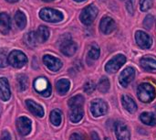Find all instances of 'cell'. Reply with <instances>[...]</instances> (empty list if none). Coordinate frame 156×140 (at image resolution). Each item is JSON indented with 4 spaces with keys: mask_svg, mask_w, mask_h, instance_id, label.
<instances>
[{
    "mask_svg": "<svg viewBox=\"0 0 156 140\" xmlns=\"http://www.w3.org/2000/svg\"><path fill=\"white\" fill-rule=\"evenodd\" d=\"M137 94H138L139 99L144 103H150L154 101V99L156 96L155 88L152 84L147 83H144L139 85Z\"/></svg>",
    "mask_w": 156,
    "mask_h": 140,
    "instance_id": "1",
    "label": "cell"
},
{
    "mask_svg": "<svg viewBox=\"0 0 156 140\" xmlns=\"http://www.w3.org/2000/svg\"><path fill=\"white\" fill-rule=\"evenodd\" d=\"M39 17L46 22L50 23H57L63 20L64 16L63 14L56 9L53 8H43L39 12Z\"/></svg>",
    "mask_w": 156,
    "mask_h": 140,
    "instance_id": "2",
    "label": "cell"
},
{
    "mask_svg": "<svg viewBox=\"0 0 156 140\" xmlns=\"http://www.w3.org/2000/svg\"><path fill=\"white\" fill-rule=\"evenodd\" d=\"M98 12H99L98 8L94 5H90V6H86L81 11L80 16V19L84 25L90 26V24H92V22L96 18Z\"/></svg>",
    "mask_w": 156,
    "mask_h": 140,
    "instance_id": "3",
    "label": "cell"
},
{
    "mask_svg": "<svg viewBox=\"0 0 156 140\" xmlns=\"http://www.w3.org/2000/svg\"><path fill=\"white\" fill-rule=\"evenodd\" d=\"M59 48L61 52L66 56H73L77 51V44L70 39L69 36H64L59 42Z\"/></svg>",
    "mask_w": 156,
    "mask_h": 140,
    "instance_id": "4",
    "label": "cell"
},
{
    "mask_svg": "<svg viewBox=\"0 0 156 140\" xmlns=\"http://www.w3.org/2000/svg\"><path fill=\"white\" fill-rule=\"evenodd\" d=\"M27 62V56L19 50H13L8 55V63L14 68H22Z\"/></svg>",
    "mask_w": 156,
    "mask_h": 140,
    "instance_id": "5",
    "label": "cell"
},
{
    "mask_svg": "<svg viewBox=\"0 0 156 140\" xmlns=\"http://www.w3.org/2000/svg\"><path fill=\"white\" fill-rule=\"evenodd\" d=\"M125 61H126V57L124 55L122 54L116 55L107 62V64L105 65V70L109 73L116 72L121 69V67L125 63Z\"/></svg>",
    "mask_w": 156,
    "mask_h": 140,
    "instance_id": "6",
    "label": "cell"
},
{
    "mask_svg": "<svg viewBox=\"0 0 156 140\" xmlns=\"http://www.w3.org/2000/svg\"><path fill=\"white\" fill-rule=\"evenodd\" d=\"M34 88L42 96L48 97L51 94V86L46 78L40 77V78H37V80H35Z\"/></svg>",
    "mask_w": 156,
    "mask_h": 140,
    "instance_id": "7",
    "label": "cell"
},
{
    "mask_svg": "<svg viewBox=\"0 0 156 140\" xmlns=\"http://www.w3.org/2000/svg\"><path fill=\"white\" fill-rule=\"evenodd\" d=\"M108 111V105L100 99L94 100L90 104V112L93 116L99 117L101 116H104Z\"/></svg>",
    "mask_w": 156,
    "mask_h": 140,
    "instance_id": "8",
    "label": "cell"
},
{
    "mask_svg": "<svg viewBox=\"0 0 156 140\" xmlns=\"http://www.w3.org/2000/svg\"><path fill=\"white\" fill-rule=\"evenodd\" d=\"M135 40L142 49H150L153 45V39L147 33L141 30L136 31Z\"/></svg>",
    "mask_w": 156,
    "mask_h": 140,
    "instance_id": "9",
    "label": "cell"
},
{
    "mask_svg": "<svg viewBox=\"0 0 156 140\" xmlns=\"http://www.w3.org/2000/svg\"><path fill=\"white\" fill-rule=\"evenodd\" d=\"M135 77V70L132 67H128L123 70L119 77V83L122 86L127 87Z\"/></svg>",
    "mask_w": 156,
    "mask_h": 140,
    "instance_id": "10",
    "label": "cell"
},
{
    "mask_svg": "<svg viewBox=\"0 0 156 140\" xmlns=\"http://www.w3.org/2000/svg\"><path fill=\"white\" fill-rule=\"evenodd\" d=\"M43 62L47 66V68L51 72H58L62 67L61 61L50 55H45L43 57Z\"/></svg>",
    "mask_w": 156,
    "mask_h": 140,
    "instance_id": "11",
    "label": "cell"
},
{
    "mask_svg": "<svg viewBox=\"0 0 156 140\" xmlns=\"http://www.w3.org/2000/svg\"><path fill=\"white\" fill-rule=\"evenodd\" d=\"M17 131L21 136H27L31 131V121L27 117L21 116L16 121Z\"/></svg>",
    "mask_w": 156,
    "mask_h": 140,
    "instance_id": "12",
    "label": "cell"
},
{
    "mask_svg": "<svg viewBox=\"0 0 156 140\" xmlns=\"http://www.w3.org/2000/svg\"><path fill=\"white\" fill-rule=\"evenodd\" d=\"M115 28H116V24L113 18L110 17H104L101 18V23H100V28L103 34H106V35L111 34L115 29Z\"/></svg>",
    "mask_w": 156,
    "mask_h": 140,
    "instance_id": "13",
    "label": "cell"
},
{
    "mask_svg": "<svg viewBox=\"0 0 156 140\" xmlns=\"http://www.w3.org/2000/svg\"><path fill=\"white\" fill-rule=\"evenodd\" d=\"M118 140H130V131L127 126L122 122H117L114 126Z\"/></svg>",
    "mask_w": 156,
    "mask_h": 140,
    "instance_id": "14",
    "label": "cell"
},
{
    "mask_svg": "<svg viewBox=\"0 0 156 140\" xmlns=\"http://www.w3.org/2000/svg\"><path fill=\"white\" fill-rule=\"evenodd\" d=\"M10 88L6 78H0V99L2 101H7L10 98Z\"/></svg>",
    "mask_w": 156,
    "mask_h": 140,
    "instance_id": "15",
    "label": "cell"
},
{
    "mask_svg": "<svg viewBox=\"0 0 156 140\" xmlns=\"http://www.w3.org/2000/svg\"><path fill=\"white\" fill-rule=\"evenodd\" d=\"M11 28L10 17L6 13H0V32L6 35Z\"/></svg>",
    "mask_w": 156,
    "mask_h": 140,
    "instance_id": "16",
    "label": "cell"
},
{
    "mask_svg": "<svg viewBox=\"0 0 156 140\" xmlns=\"http://www.w3.org/2000/svg\"><path fill=\"white\" fill-rule=\"evenodd\" d=\"M26 105H27L28 110H29L33 115H35L36 116H38V117L44 116V109H43L42 106L39 105L38 104L35 103V102L32 101V100H27V101H26Z\"/></svg>",
    "mask_w": 156,
    "mask_h": 140,
    "instance_id": "17",
    "label": "cell"
},
{
    "mask_svg": "<svg viewBox=\"0 0 156 140\" xmlns=\"http://www.w3.org/2000/svg\"><path fill=\"white\" fill-rule=\"evenodd\" d=\"M141 66L148 72L156 71V59L153 57H144L140 60Z\"/></svg>",
    "mask_w": 156,
    "mask_h": 140,
    "instance_id": "18",
    "label": "cell"
},
{
    "mask_svg": "<svg viewBox=\"0 0 156 140\" xmlns=\"http://www.w3.org/2000/svg\"><path fill=\"white\" fill-rule=\"evenodd\" d=\"M122 105L125 108V110H127L128 112H130L132 114L136 112L137 105H136L135 102L133 101V99L131 98L129 95H123L122 99Z\"/></svg>",
    "mask_w": 156,
    "mask_h": 140,
    "instance_id": "19",
    "label": "cell"
},
{
    "mask_svg": "<svg viewBox=\"0 0 156 140\" xmlns=\"http://www.w3.org/2000/svg\"><path fill=\"white\" fill-rule=\"evenodd\" d=\"M84 112H83V107H75V108H70V113H69V119L73 123H78L80 122L82 117H83Z\"/></svg>",
    "mask_w": 156,
    "mask_h": 140,
    "instance_id": "20",
    "label": "cell"
},
{
    "mask_svg": "<svg viewBox=\"0 0 156 140\" xmlns=\"http://www.w3.org/2000/svg\"><path fill=\"white\" fill-rule=\"evenodd\" d=\"M69 87H70V83L68 79H60L56 83L57 92L61 95L67 94L68 91L69 90Z\"/></svg>",
    "mask_w": 156,
    "mask_h": 140,
    "instance_id": "21",
    "label": "cell"
},
{
    "mask_svg": "<svg viewBox=\"0 0 156 140\" xmlns=\"http://www.w3.org/2000/svg\"><path fill=\"white\" fill-rule=\"evenodd\" d=\"M24 41L28 47H31V48L36 47L38 43V39H37L36 31H31L29 33H27L24 37Z\"/></svg>",
    "mask_w": 156,
    "mask_h": 140,
    "instance_id": "22",
    "label": "cell"
},
{
    "mask_svg": "<svg viewBox=\"0 0 156 140\" xmlns=\"http://www.w3.org/2000/svg\"><path fill=\"white\" fill-rule=\"evenodd\" d=\"M36 33H37V37L39 43H43V42L47 41V39L49 37V30L45 26H39V28H37Z\"/></svg>",
    "mask_w": 156,
    "mask_h": 140,
    "instance_id": "23",
    "label": "cell"
},
{
    "mask_svg": "<svg viewBox=\"0 0 156 140\" xmlns=\"http://www.w3.org/2000/svg\"><path fill=\"white\" fill-rule=\"evenodd\" d=\"M140 119L141 121L147 125V126H155L156 125V117L152 113H147V112H144L143 113L141 116H140Z\"/></svg>",
    "mask_w": 156,
    "mask_h": 140,
    "instance_id": "24",
    "label": "cell"
},
{
    "mask_svg": "<svg viewBox=\"0 0 156 140\" xmlns=\"http://www.w3.org/2000/svg\"><path fill=\"white\" fill-rule=\"evenodd\" d=\"M15 21L17 25V27L20 29H24L26 28L27 25V17L26 15L21 12V11H16V13L15 14Z\"/></svg>",
    "mask_w": 156,
    "mask_h": 140,
    "instance_id": "25",
    "label": "cell"
},
{
    "mask_svg": "<svg viewBox=\"0 0 156 140\" xmlns=\"http://www.w3.org/2000/svg\"><path fill=\"white\" fill-rule=\"evenodd\" d=\"M84 105V98L82 95H75L69 100V108L75 107H83Z\"/></svg>",
    "mask_w": 156,
    "mask_h": 140,
    "instance_id": "26",
    "label": "cell"
},
{
    "mask_svg": "<svg viewBox=\"0 0 156 140\" xmlns=\"http://www.w3.org/2000/svg\"><path fill=\"white\" fill-rule=\"evenodd\" d=\"M17 84H18V88L20 91H25L27 89L28 86V80H27V76L25 74H18L17 77Z\"/></svg>",
    "mask_w": 156,
    "mask_h": 140,
    "instance_id": "27",
    "label": "cell"
},
{
    "mask_svg": "<svg viewBox=\"0 0 156 140\" xmlns=\"http://www.w3.org/2000/svg\"><path fill=\"white\" fill-rule=\"evenodd\" d=\"M61 120H62V117H61L60 111H58V110H53L51 112V114H50V121H51V123L54 126L58 127L61 124Z\"/></svg>",
    "mask_w": 156,
    "mask_h": 140,
    "instance_id": "28",
    "label": "cell"
},
{
    "mask_svg": "<svg viewBox=\"0 0 156 140\" xmlns=\"http://www.w3.org/2000/svg\"><path fill=\"white\" fill-rule=\"evenodd\" d=\"M98 89L102 94H105V93H107L109 91V89H110V82H109V79L107 77H102L100 80L99 84H98Z\"/></svg>",
    "mask_w": 156,
    "mask_h": 140,
    "instance_id": "29",
    "label": "cell"
},
{
    "mask_svg": "<svg viewBox=\"0 0 156 140\" xmlns=\"http://www.w3.org/2000/svg\"><path fill=\"white\" fill-rule=\"evenodd\" d=\"M100 57V49L96 46H91L89 52H88V58L91 61H96Z\"/></svg>",
    "mask_w": 156,
    "mask_h": 140,
    "instance_id": "30",
    "label": "cell"
},
{
    "mask_svg": "<svg viewBox=\"0 0 156 140\" xmlns=\"http://www.w3.org/2000/svg\"><path fill=\"white\" fill-rule=\"evenodd\" d=\"M8 64V56L5 49L0 50V68H5Z\"/></svg>",
    "mask_w": 156,
    "mask_h": 140,
    "instance_id": "31",
    "label": "cell"
},
{
    "mask_svg": "<svg viewBox=\"0 0 156 140\" xmlns=\"http://www.w3.org/2000/svg\"><path fill=\"white\" fill-rule=\"evenodd\" d=\"M154 24V17L152 15H148L144 20V26L146 29H151Z\"/></svg>",
    "mask_w": 156,
    "mask_h": 140,
    "instance_id": "32",
    "label": "cell"
},
{
    "mask_svg": "<svg viewBox=\"0 0 156 140\" xmlns=\"http://www.w3.org/2000/svg\"><path fill=\"white\" fill-rule=\"evenodd\" d=\"M153 0H141L140 1V8L142 11H147L153 6Z\"/></svg>",
    "mask_w": 156,
    "mask_h": 140,
    "instance_id": "33",
    "label": "cell"
},
{
    "mask_svg": "<svg viewBox=\"0 0 156 140\" xmlns=\"http://www.w3.org/2000/svg\"><path fill=\"white\" fill-rule=\"evenodd\" d=\"M95 87H96V85H95V83L92 81H88L84 84V91H85V93L90 94L95 90Z\"/></svg>",
    "mask_w": 156,
    "mask_h": 140,
    "instance_id": "34",
    "label": "cell"
},
{
    "mask_svg": "<svg viewBox=\"0 0 156 140\" xmlns=\"http://www.w3.org/2000/svg\"><path fill=\"white\" fill-rule=\"evenodd\" d=\"M126 8L131 15H133L135 11V0H128L126 2Z\"/></svg>",
    "mask_w": 156,
    "mask_h": 140,
    "instance_id": "35",
    "label": "cell"
},
{
    "mask_svg": "<svg viewBox=\"0 0 156 140\" xmlns=\"http://www.w3.org/2000/svg\"><path fill=\"white\" fill-rule=\"evenodd\" d=\"M69 140H88L86 138V137L82 134L80 133H74L70 136Z\"/></svg>",
    "mask_w": 156,
    "mask_h": 140,
    "instance_id": "36",
    "label": "cell"
},
{
    "mask_svg": "<svg viewBox=\"0 0 156 140\" xmlns=\"http://www.w3.org/2000/svg\"><path fill=\"white\" fill-rule=\"evenodd\" d=\"M1 140H11V137H10V134L8 131H6V130L3 131L2 136H1Z\"/></svg>",
    "mask_w": 156,
    "mask_h": 140,
    "instance_id": "37",
    "label": "cell"
},
{
    "mask_svg": "<svg viewBox=\"0 0 156 140\" xmlns=\"http://www.w3.org/2000/svg\"><path fill=\"white\" fill-rule=\"evenodd\" d=\"M91 139L92 140H100V138L98 136V134L96 132H92L91 133Z\"/></svg>",
    "mask_w": 156,
    "mask_h": 140,
    "instance_id": "38",
    "label": "cell"
},
{
    "mask_svg": "<svg viewBox=\"0 0 156 140\" xmlns=\"http://www.w3.org/2000/svg\"><path fill=\"white\" fill-rule=\"evenodd\" d=\"M7 2H9V3H15V2H17L18 0H6Z\"/></svg>",
    "mask_w": 156,
    "mask_h": 140,
    "instance_id": "39",
    "label": "cell"
},
{
    "mask_svg": "<svg viewBox=\"0 0 156 140\" xmlns=\"http://www.w3.org/2000/svg\"><path fill=\"white\" fill-rule=\"evenodd\" d=\"M44 2H52V1H54V0H43Z\"/></svg>",
    "mask_w": 156,
    "mask_h": 140,
    "instance_id": "40",
    "label": "cell"
},
{
    "mask_svg": "<svg viewBox=\"0 0 156 140\" xmlns=\"http://www.w3.org/2000/svg\"><path fill=\"white\" fill-rule=\"evenodd\" d=\"M74 1H76V2H83L85 0H74Z\"/></svg>",
    "mask_w": 156,
    "mask_h": 140,
    "instance_id": "41",
    "label": "cell"
},
{
    "mask_svg": "<svg viewBox=\"0 0 156 140\" xmlns=\"http://www.w3.org/2000/svg\"><path fill=\"white\" fill-rule=\"evenodd\" d=\"M105 140H111V139H110L109 138H105Z\"/></svg>",
    "mask_w": 156,
    "mask_h": 140,
    "instance_id": "42",
    "label": "cell"
}]
</instances>
